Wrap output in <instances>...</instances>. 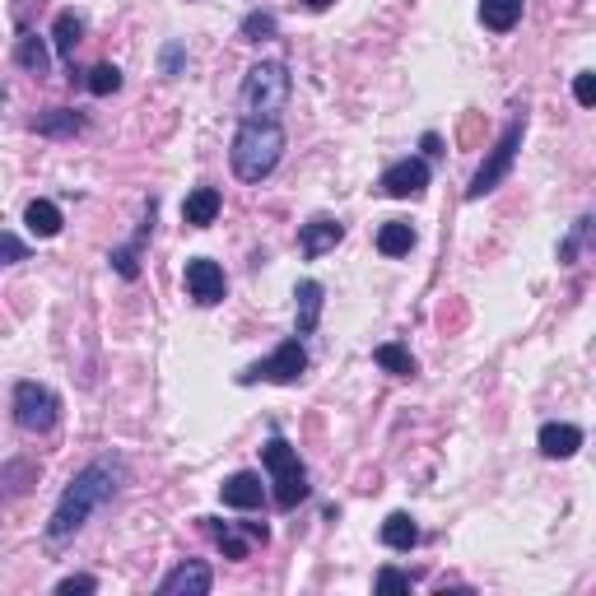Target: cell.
<instances>
[{
    "label": "cell",
    "mask_w": 596,
    "mask_h": 596,
    "mask_svg": "<svg viewBox=\"0 0 596 596\" xmlns=\"http://www.w3.org/2000/svg\"><path fill=\"white\" fill-rule=\"evenodd\" d=\"M122 480H126V461L122 457L89 461V466L66 485V494L56 499L52 517H47V541L52 545L70 541V536H75V531H80L84 522H89V517H94L117 489H122Z\"/></svg>",
    "instance_id": "6da1fadb"
},
{
    "label": "cell",
    "mask_w": 596,
    "mask_h": 596,
    "mask_svg": "<svg viewBox=\"0 0 596 596\" xmlns=\"http://www.w3.org/2000/svg\"><path fill=\"white\" fill-rule=\"evenodd\" d=\"M233 173L243 177V182H261V177H271L285 159V126L280 122H257V117H247L238 126V136H233Z\"/></svg>",
    "instance_id": "7a4b0ae2"
},
{
    "label": "cell",
    "mask_w": 596,
    "mask_h": 596,
    "mask_svg": "<svg viewBox=\"0 0 596 596\" xmlns=\"http://www.w3.org/2000/svg\"><path fill=\"white\" fill-rule=\"evenodd\" d=\"M289 66L285 61H257V66L243 75V89H238V103H243L247 117H257V122H275L289 103Z\"/></svg>",
    "instance_id": "3957f363"
},
{
    "label": "cell",
    "mask_w": 596,
    "mask_h": 596,
    "mask_svg": "<svg viewBox=\"0 0 596 596\" xmlns=\"http://www.w3.org/2000/svg\"><path fill=\"white\" fill-rule=\"evenodd\" d=\"M261 461L271 471V485H275V508H298L308 499V471L298 461V447H289L285 438L275 434L271 443L261 447Z\"/></svg>",
    "instance_id": "277c9868"
},
{
    "label": "cell",
    "mask_w": 596,
    "mask_h": 596,
    "mask_svg": "<svg viewBox=\"0 0 596 596\" xmlns=\"http://www.w3.org/2000/svg\"><path fill=\"white\" fill-rule=\"evenodd\" d=\"M303 368H308V350H303V336L285 340L275 354H266V359H257L252 368H243L238 373V382L243 387H252V382H275V387H294L298 378H303Z\"/></svg>",
    "instance_id": "5b68a950"
},
{
    "label": "cell",
    "mask_w": 596,
    "mask_h": 596,
    "mask_svg": "<svg viewBox=\"0 0 596 596\" xmlns=\"http://www.w3.org/2000/svg\"><path fill=\"white\" fill-rule=\"evenodd\" d=\"M10 406H14V424H19L24 434H47V429H56V415H61L56 392L42 387V382H19Z\"/></svg>",
    "instance_id": "8992f818"
},
{
    "label": "cell",
    "mask_w": 596,
    "mask_h": 596,
    "mask_svg": "<svg viewBox=\"0 0 596 596\" xmlns=\"http://www.w3.org/2000/svg\"><path fill=\"white\" fill-rule=\"evenodd\" d=\"M522 131H527V122H522V117H517V122H508V131L499 136V145L489 149V159L480 163V173L471 177L466 201H480V196H489V191H494L503 177H508V168H513V159H517V145H522Z\"/></svg>",
    "instance_id": "52a82bcc"
},
{
    "label": "cell",
    "mask_w": 596,
    "mask_h": 596,
    "mask_svg": "<svg viewBox=\"0 0 596 596\" xmlns=\"http://www.w3.org/2000/svg\"><path fill=\"white\" fill-rule=\"evenodd\" d=\"M187 294L201 303V308H215V303H224V294H229V280H224V266L210 257H191L187 261Z\"/></svg>",
    "instance_id": "ba28073f"
},
{
    "label": "cell",
    "mask_w": 596,
    "mask_h": 596,
    "mask_svg": "<svg viewBox=\"0 0 596 596\" xmlns=\"http://www.w3.org/2000/svg\"><path fill=\"white\" fill-rule=\"evenodd\" d=\"M382 196H392V201H410V196H420L429 187V163L424 159H401L392 163L387 173H382Z\"/></svg>",
    "instance_id": "9c48e42d"
},
{
    "label": "cell",
    "mask_w": 596,
    "mask_h": 596,
    "mask_svg": "<svg viewBox=\"0 0 596 596\" xmlns=\"http://www.w3.org/2000/svg\"><path fill=\"white\" fill-rule=\"evenodd\" d=\"M210 587H215L210 564H201V559H182V564L159 583V596H205Z\"/></svg>",
    "instance_id": "30bf717a"
},
{
    "label": "cell",
    "mask_w": 596,
    "mask_h": 596,
    "mask_svg": "<svg viewBox=\"0 0 596 596\" xmlns=\"http://www.w3.org/2000/svg\"><path fill=\"white\" fill-rule=\"evenodd\" d=\"M340 238H345V224L331 219V215H317V219H308V224L298 229V252H303L308 261H317L322 252H331Z\"/></svg>",
    "instance_id": "8fae6325"
},
{
    "label": "cell",
    "mask_w": 596,
    "mask_h": 596,
    "mask_svg": "<svg viewBox=\"0 0 596 596\" xmlns=\"http://www.w3.org/2000/svg\"><path fill=\"white\" fill-rule=\"evenodd\" d=\"M219 499H224V508H261V499H266V485H261L257 471H238L229 475L224 485H219Z\"/></svg>",
    "instance_id": "7c38bea8"
},
{
    "label": "cell",
    "mask_w": 596,
    "mask_h": 596,
    "mask_svg": "<svg viewBox=\"0 0 596 596\" xmlns=\"http://www.w3.org/2000/svg\"><path fill=\"white\" fill-rule=\"evenodd\" d=\"M583 447V429L578 424H541V452L550 461H564Z\"/></svg>",
    "instance_id": "4fadbf2b"
},
{
    "label": "cell",
    "mask_w": 596,
    "mask_h": 596,
    "mask_svg": "<svg viewBox=\"0 0 596 596\" xmlns=\"http://www.w3.org/2000/svg\"><path fill=\"white\" fill-rule=\"evenodd\" d=\"M52 42H56V56L66 61L70 70H75V47L84 42V19L75 10H61L52 24Z\"/></svg>",
    "instance_id": "5bb4252c"
},
{
    "label": "cell",
    "mask_w": 596,
    "mask_h": 596,
    "mask_svg": "<svg viewBox=\"0 0 596 596\" xmlns=\"http://www.w3.org/2000/svg\"><path fill=\"white\" fill-rule=\"evenodd\" d=\"M201 527H205V536H210V541H215L229 559H247V555H252V545H257L252 536H247V531L238 536V527H229V522H219V517H201Z\"/></svg>",
    "instance_id": "9a60e30c"
},
{
    "label": "cell",
    "mask_w": 596,
    "mask_h": 596,
    "mask_svg": "<svg viewBox=\"0 0 596 596\" xmlns=\"http://www.w3.org/2000/svg\"><path fill=\"white\" fill-rule=\"evenodd\" d=\"M294 298H298V336H312V331H317V322H322L326 289L317 285V280H303V285L294 289Z\"/></svg>",
    "instance_id": "2e32d148"
},
{
    "label": "cell",
    "mask_w": 596,
    "mask_h": 596,
    "mask_svg": "<svg viewBox=\"0 0 596 596\" xmlns=\"http://www.w3.org/2000/svg\"><path fill=\"white\" fill-rule=\"evenodd\" d=\"M149 229H154V205H149V219L140 224L136 238H131L126 247H112V257H108V261H112V271L122 275V280H136V275H140V247H145Z\"/></svg>",
    "instance_id": "e0dca14e"
},
{
    "label": "cell",
    "mask_w": 596,
    "mask_h": 596,
    "mask_svg": "<svg viewBox=\"0 0 596 596\" xmlns=\"http://www.w3.org/2000/svg\"><path fill=\"white\" fill-rule=\"evenodd\" d=\"M219 191L215 187H196L187 196V201H182V219H187L191 229H210V224H215V215H219Z\"/></svg>",
    "instance_id": "ac0fdd59"
},
{
    "label": "cell",
    "mask_w": 596,
    "mask_h": 596,
    "mask_svg": "<svg viewBox=\"0 0 596 596\" xmlns=\"http://www.w3.org/2000/svg\"><path fill=\"white\" fill-rule=\"evenodd\" d=\"M14 61L28 70V75H47L52 70V52H47V42L38 33H24V38L14 42Z\"/></svg>",
    "instance_id": "d6986e66"
},
{
    "label": "cell",
    "mask_w": 596,
    "mask_h": 596,
    "mask_svg": "<svg viewBox=\"0 0 596 596\" xmlns=\"http://www.w3.org/2000/svg\"><path fill=\"white\" fill-rule=\"evenodd\" d=\"M382 545L387 550H415L420 545V527H415V517L410 513H392L382 522Z\"/></svg>",
    "instance_id": "ffe728a7"
},
{
    "label": "cell",
    "mask_w": 596,
    "mask_h": 596,
    "mask_svg": "<svg viewBox=\"0 0 596 596\" xmlns=\"http://www.w3.org/2000/svg\"><path fill=\"white\" fill-rule=\"evenodd\" d=\"M410 247H415V229H410L406 219H387L378 229V252L382 257H406Z\"/></svg>",
    "instance_id": "44dd1931"
},
{
    "label": "cell",
    "mask_w": 596,
    "mask_h": 596,
    "mask_svg": "<svg viewBox=\"0 0 596 596\" xmlns=\"http://www.w3.org/2000/svg\"><path fill=\"white\" fill-rule=\"evenodd\" d=\"M373 364L387 368V373H396V378H415V373H420L415 354H410L406 345H396V340H387V345H378V350H373Z\"/></svg>",
    "instance_id": "7402d4cb"
},
{
    "label": "cell",
    "mask_w": 596,
    "mask_h": 596,
    "mask_svg": "<svg viewBox=\"0 0 596 596\" xmlns=\"http://www.w3.org/2000/svg\"><path fill=\"white\" fill-rule=\"evenodd\" d=\"M33 131H38V136H75V131H84V112L52 108V112H42L38 122H33Z\"/></svg>",
    "instance_id": "603a6c76"
},
{
    "label": "cell",
    "mask_w": 596,
    "mask_h": 596,
    "mask_svg": "<svg viewBox=\"0 0 596 596\" xmlns=\"http://www.w3.org/2000/svg\"><path fill=\"white\" fill-rule=\"evenodd\" d=\"M24 224L33 238H56V233H61V210H56L52 201H28Z\"/></svg>",
    "instance_id": "cb8c5ba5"
},
{
    "label": "cell",
    "mask_w": 596,
    "mask_h": 596,
    "mask_svg": "<svg viewBox=\"0 0 596 596\" xmlns=\"http://www.w3.org/2000/svg\"><path fill=\"white\" fill-rule=\"evenodd\" d=\"M480 19H485V28H494V33H508V28L522 19V0H480Z\"/></svg>",
    "instance_id": "d4e9b609"
},
{
    "label": "cell",
    "mask_w": 596,
    "mask_h": 596,
    "mask_svg": "<svg viewBox=\"0 0 596 596\" xmlns=\"http://www.w3.org/2000/svg\"><path fill=\"white\" fill-rule=\"evenodd\" d=\"M275 28H280V24H275L271 10H252V14L243 19V28H238V38H243V42H271Z\"/></svg>",
    "instance_id": "484cf974"
},
{
    "label": "cell",
    "mask_w": 596,
    "mask_h": 596,
    "mask_svg": "<svg viewBox=\"0 0 596 596\" xmlns=\"http://www.w3.org/2000/svg\"><path fill=\"white\" fill-rule=\"evenodd\" d=\"M84 89H89V94H98V98L117 94V89H122V70H117V66H108V61H103V66H94V70H89V80H84Z\"/></svg>",
    "instance_id": "4316f807"
},
{
    "label": "cell",
    "mask_w": 596,
    "mask_h": 596,
    "mask_svg": "<svg viewBox=\"0 0 596 596\" xmlns=\"http://www.w3.org/2000/svg\"><path fill=\"white\" fill-rule=\"evenodd\" d=\"M587 233H592V215L578 219V224H573V233L559 243V266H573V261H578V252H583V243H587Z\"/></svg>",
    "instance_id": "83f0119b"
},
{
    "label": "cell",
    "mask_w": 596,
    "mask_h": 596,
    "mask_svg": "<svg viewBox=\"0 0 596 596\" xmlns=\"http://www.w3.org/2000/svg\"><path fill=\"white\" fill-rule=\"evenodd\" d=\"M14 261H28V243L14 233H0V266H14Z\"/></svg>",
    "instance_id": "f1b7e54d"
},
{
    "label": "cell",
    "mask_w": 596,
    "mask_h": 596,
    "mask_svg": "<svg viewBox=\"0 0 596 596\" xmlns=\"http://www.w3.org/2000/svg\"><path fill=\"white\" fill-rule=\"evenodd\" d=\"M56 592H61V596H75V592H98V578H89V573H75V578H61V583H56Z\"/></svg>",
    "instance_id": "f546056e"
},
{
    "label": "cell",
    "mask_w": 596,
    "mask_h": 596,
    "mask_svg": "<svg viewBox=\"0 0 596 596\" xmlns=\"http://www.w3.org/2000/svg\"><path fill=\"white\" fill-rule=\"evenodd\" d=\"M378 587H382V592H410V573L382 569V573H378Z\"/></svg>",
    "instance_id": "4dcf8cb0"
},
{
    "label": "cell",
    "mask_w": 596,
    "mask_h": 596,
    "mask_svg": "<svg viewBox=\"0 0 596 596\" xmlns=\"http://www.w3.org/2000/svg\"><path fill=\"white\" fill-rule=\"evenodd\" d=\"M573 98H578L583 108H592L596 103V75H578V80H573Z\"/></svg>",
    "instance_id": "1f68e13d"
},
{
    "label": "cell",
    "mask_w": 596,
    "mask_h": 596,
    "mask_svg": "<svg viewBox=\"0 0 596 596\" xmlns=\"http://www.w3.org/2000/svg\"><path fill=\"white\" fill-rule=\"evenodd\" d=\"M177 66H182V47H163V75H177Z\"/></svg>",
    "instance_id": "d6a6232c"
},
{
    "label": "cell",
    "mask_w": 596,
    "mask_h": 596,
    "mask_svg": "<svg viewBox=\"0 0 596 596\" xmlns=\"http://www.w3.org/2000/svg\"><path fill=\"white\" fill-rule=\"evenodd\" d=\"M420 149H424V154H429V159H438V154H443V140H438L434 131H429V136L420 140Z\"/></svg>",
    "instance_id": "836d02e7"
},
{
    "label": "cell",
    "mask_w": 596,
    "mask_h": 596,
    "mask_svg": "<svg viewBox=\"0 0 596 596\" xmlns=\"http://www.w3.org/2000/svg\"><path fill=\"white\" fill-rule=\"evenodd\" d=\"M308 10H326V5H336V0H303Z\"/></svg>",
    "instance_id": "e575fe53"
}]
</instances>
